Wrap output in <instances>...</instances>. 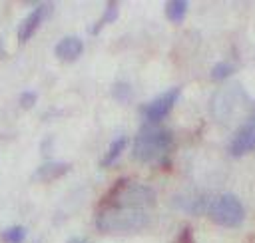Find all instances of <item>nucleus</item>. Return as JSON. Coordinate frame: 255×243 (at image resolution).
I'll list each match as a JSON object with an SVG mask.
<instances>
[{
  "label": "nucleus",
  "instance_id": "1",
  "mask_svg": "<svg viewBox=\"0 0 255 243\" xmlns=\"http://www.w3.org/2000/svg\"><path fill=\"white\" fill-rule=\"evenodd\" d=\"M151 221L149 211L106 203L96 215V227L102 233H135Z\"/></svg>",
  "mask_w": 255,
  "mask_h": 243
},
{
  "label": "nucleus",
  "instance_id": "2",
  "mask_svg": "<svg viewBox=\"0 0 255 243\" xmlns=\"http://www.w3.org/2000/svg\"><path fill=\"white\" fill-rule=\"evenodd\" d=\"M171 143H173V135L169 129L145 125L139 129V133L133 139L131 155H133V159H137L141 163H149V161L163 157L169 151Z\"/></svg>",
  "mask_w": 255,
  "mask_h": 243
},
{
  "label": "nucleus",
  "instance_id": "3",
  "mask_svg": "<svg viewBox=\"0 0 255 243\" xmlns=\"http://www.w3.org/2000/svg\"><path fill=\"white\" fill-rule=\"evenodd\" d=\"M106 203L149 211L155 205V191L149 185H143V183L120 181L116 185V189H112V193H110V197H108Z\"/></svg>",
  "mask_w": 255,
  "mask_h": 243
},
{
  "label": "nucleus",
  "instance_id": "4",
  "mask_svg": "<svg viewBox=\"0 0 255 243\" xmlns=\"http://www.w3.org/2000/svg\"><path fill=\"white\" fill-rule=\"evenodd\" d=\"M207 215L221 227H239L245 219V207L233 193H221L209 201Z\"/></svg>",
  "mask_w": 255,
  "mask_h": 243
},
{
  "label": "nucleus",
  "instance_id": "5",
  "mask_svg": "<svg viewBox=\"0 0 255 243\" xmlns=\"http://www.w3.org/2000/svg\"><path fill=\"white\" fill-rule=\"evenodd\" d=\"M179 88H171V90H167V92H163V94H159V96H155L153 100H149L145 106H141V114H143V118L153 125V123H159L171 110H173V106H175V102H177V98H179Z\"/></svg>",
  "mask_w": 255,
  "mask_h": 243
},
{
  "label": "nucleus",
  "instance_id": "6",
  "mask_svg": "<svg viewBox=\"0 0 255 243\" xmlns=\"http://www.w3.org/2000/svg\"><path fill=\"white\" fill-rule=\"evenodd\" d=\"M249 151H255V112L253 116L235 131V135L229 141V153L239 157Z\"/></svg>",
  "mask_w": 255,
  "mask_h": 243
},
{
  "label": "nucleus",
  "instance_id": "7",
  "mask_svg": "<svg viewBox=\"0 0 255 243\" xmlns=\"http://www.w3.org/2000/svg\"><path fill=\"white\" fill-rule=\"evenodd\" d=\"M48 12H50V4H38L36 8H32V12L20 22V26H18V40L24 44V42H28L34 34H36V30L40 28V24L44 22V18L48 16Z\"/></svg>",
  "mask_w": 255,
  "mask_h": 243
},
{
  "label": "nucleus",
  "instance_id": "8",
  "mask_svg": "<svg viewBox=\"0 0 255 243\" xmlns=\"http://www.w3.org/2000/svg\"><path fill=\"white\" fill-rule=\"evenodd\" d=\"M54 52H56V58L62 60V62H74V60H78V58L82 56V52H84V42H82L78 36H64V38L56 44Z\"/></svg>",
  "mask_w": 255,
  "mask_h": 243
},
{
  "label": "nucleus",
  "instance_id": "9",
  "mask_svg": "<svg viewBox=\"0 0 255 243\" xmlns=\"http://www.w3.org/2000/svg\"><path fill=\"white\" fill-rule=\"evenodd\" d=\"M68 169H70L68 163H62V161H46V163H42L34 171V179L36 181H52V179H58L60 175H64Z\"/></svg>",
  "mask_w": 255,
  "mask_h": 243
},
{
  "label": "nucleus",
  "instance_id": "10",
  "mask_svg": "<svg viewBox=\"0 0 255 243\" xmlns=\"http://www.w3.org/2000/svg\"><path fill=\"white\" fill-rule=\"evenodd\" d=\"M126 145H128V137H126V135H118V137L110 143V147H108L106 155L102 157V165H104V167L112 165V163L122 155V151L126 149Z\"/></svg>",
  "mask_w": 255,
  "mask_h": 243
},
{
  "label": "nucleus",
  "instance_id": "11",
  "mask_svg": "<svg viewBox=\"0 0 255 243\" xmlns=\"http://www.w3.org/2000/svg\"><path fill=\"white\" fill-rule=\"evenodd\" d=\"M189 10V2L185 0H171L165 4V16L171 22H181Z\"/></svg>",
  "mask_w": 255,
  "mask_h": 243
},
{
  "label": "nucleus",
  "instance_id": "12",
  "mask_svg": "<svg viewBox=\"0 0 255 243\" xmlns=\"http://www.w3.org/2000/svg\"><path fill=\"white\" fill-rule=\"evenodd\" d=\"M0 239L4 243H24L26 239V227L24 225H12L0 233Z\"/></svg>",
  "mask_w": 255,
  "mask_h": 243
},
{
  "label": "nucleus",
  "instance_id": "13",
  "mask_svg": "<svg viewBox=\"0 0 255 243\" xmlns=\"http://www.w3.org/2000/svg\"><path fill=\"white\" fill-rule=\"evenodd\" d=\"M116 16H118V2H108L106 10H104V14H102V18H100V22L92 28V32H94V34H96V32H100V30H102V26H104V24L114 22V20H116Z\"/></svg>",
  "mask_w": 255,
  "mask_h": 243
},
{
  "label": "nucleus",
  "instance_id": "14",
  "mask_svg": "<svg viewBox=\"0 0 255 243\" xmlns=\"http://www.w3.org/2000/svg\"><path fill=\"white\" fill-rule=\"evenodd\" d=\"M233 64H229V62H217L213 68H211V78L213 80H225V78H229L231 74H233Z\"/></svg>",
  "mask_w": 255,
  "mask_h": 243
},
{
  "label": "nucleus",
  "instance_id": "15",
  "mask_svg": "<svg viewBox=\"0 0 255 243\" xmlns=\"http://www.w3.org/2000/svg\"><path fill=\"white\" fill-rule=\"evenodd\" d=\"M36 104V92H32V90H28V92H22L20 94V106L22 108H32Z\"/></svg>",
  "mask_w": 255,
  "mask_h": 243
}]
</instances>
